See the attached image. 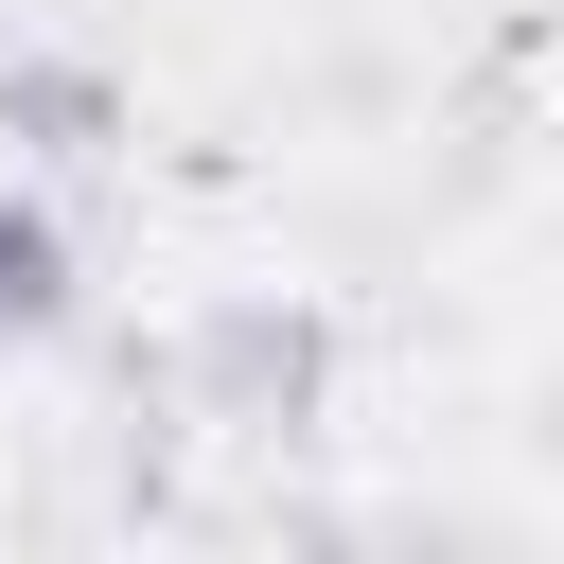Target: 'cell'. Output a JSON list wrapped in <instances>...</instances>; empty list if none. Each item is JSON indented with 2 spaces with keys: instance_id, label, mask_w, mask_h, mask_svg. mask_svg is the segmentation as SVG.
I'll return each mask as SVG.
<instances>
[{
  "instance_id": "7a4b0ae2",
  "label": "cell",
  "mask_w": 564,
  "mask_h": 564,
  "mask_svg": "<svg viewBox=\"0 0 564 564\" xmlns=\"http://www.w3.org/2000/svg\"><path fill=\"white\" fill-rule=\"evenodd\" d=\"M0 106H18L35 141H70V159L106 141V88H88V70H0Z\"/></svg>"
},
{
  "instance_id": "6da1fadb",
  "label": "cell",
  "mask_w": 564,
  "mask_h": 564,
  "mask_svg": "<svg viewBox=\"0 0 564 564\" xmlns=\"http://www.w3.org/2000/svg\"><path fill=\"white\" fill-rule=\"evenodd\" d=\"M53 282H70L53 212H18V194H0V335H35V317H53Z\"/></svg>"
}]
</instances>
